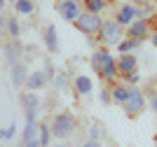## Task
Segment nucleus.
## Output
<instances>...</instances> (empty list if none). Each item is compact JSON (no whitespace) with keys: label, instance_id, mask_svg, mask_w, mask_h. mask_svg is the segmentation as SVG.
Masks as SVG:
<instances>
[{"label":"nucleus","instance_id":"18","mask_svg":"<svg viewBox=\"0 0 157 147\" xmlns=\"http://www.w3.org/2000/svg\"><path fill=\"white\" fill-rule=\"evenodd\" d=\"M14 9L19 14H33L35 12V5H33V0H17V2H14Z\"/></svg>","mask_w":157,"mask_h":147},{"label":"nucleus","instance_id":"15","mask_svg":"<svg viewBox=\"0 0 157 147\" xmlns=\"http://www.w3.org/2000/svg\"><path fill=\"white\" fill-rule=\"evenodd\" d=\"M45 45L49 54H56L59 51V38H56V28L54 26H47L45 28Z\"/></svg>","mask_w":157,"mask_h":147},{"label":"nucleus","instance_id":"17","mask_svg":"<svg viewBox=\"0 0 157 147\" xmlns=\"http://www.w3.org/2000/svg\"><path fill=\"white\" fill-rule=\"evenodd\" d=\"M141 45H143V40L129 38V40H122V42L117 45V51H120V54H131V51L141 49Z\"/></svg>","mask_w":157,"mask_h":147},{"label":"nucleus","instance_id":"34","mask_svg":"<svg viewBox=\"0 0 157 147\" xmlns=\"http://www.w3.org/2000/svg\"><path fill=\"white\" fill-rule=\"evenodd\" d=\"M155 2H157V0H155Z\"/></svg>","mask_w":157,"mask_h":147},{"label":"nucleus","instance_id":"5","mask_svg":"<svg viewBox=\"0 0 157 147\" xmlns=\"http://www.w3.org/2000/svg\"><path fill=\"white\" fill-rule=\"evenodd\" d=\"M143 110H145L143 91L138 89V86H131V96H129V101L124 103V112L127 115H138V112H143Z\"/></svg>","mask_w":157,"mask_h":147},{"label":"nucleus","instance_id":"33","mask_svg":"<svg viewBox=\"0 0 157 147\" xmlns=\"http://www.w3.org/2000/svg\"><path fill=\"white\" fill-rule=\"evenodd\" d=\"M56 147H66V145H56Z\"/></svg>","mask_w":157,"mask_h":147},{"label":"nucleus","instance_id":"21","mask_svg":"<svg viewBox=\"0 0 157 147\" xmlns=\"http://www.w3.org/2000/svg\"><path fill=\"white\" fill-rule=\"evenodd\" d=\"M52 126H45V124H40V138H38V140H40V147H47V145H49V138H52Z\"/></svg>","mask_w":157,"mask_h":147},{"label":"nucleus","instance_id":"8","mask_svg":"<svg viewBox=\"0 0 157 147\" xmlns=\"http://www.w3.org/2000/svg\"><path fill=\"white\" fill-rule=\"evenodd\" d=\"M19 101H21V108L26 110V115L38 117V112H40V98H38V94H33V91L19 94Z\"/></svg>","mask_w":157,"mask_h":147},{"label":"nucleus","instance_id":"20","mask_svg":"<svg viewBox=\"0 0 157 147\" xmlns=\"http://www.w3.org/2000/svg\"><path fill=\"white\" fill-rule=\"evenodd\" d=\"M85 7H87V12H92V14H101L105 7V0H85Z\"/></svg>","mask_w":157,"mask_h":147},{"label":"nucleus","instance_id":"6","mask_svg":"<svg viewBox=\"0 0 157 147\" xmlns=\"http://www.w3.org/2000/svg\"><path fill=\"white\" fill-rule=\"evenodd\" d=\"M59 14L66 21H73V24H75V21L82 17V9H80L78 0H61L59 2Z\"/></svg>","mask_w":157,"mask_h":147},{"label":"nucleus","instance_id":"16","mask_svg":"<svg viewBox=\"0 0 157 147\" xmlns=\"http://www.w3.org/2000/svg\"><path fill=\"white\" fill-rule=\"evenodd\" d=\"M110 94H113V101H115V103H122V105H124V103L129 101V96H131V86L115 84V86L110 89Z\"/></svg>","mask_w":157,"mask_h":147},{"label":"nucleus","instance_id":"26","mask_svg":"<svg viewBox=\"0 0 157 147\" xmlns=\"http://www.w3.org/2000/svg\"><path fill=\"white\" fill-rule=\"evenodd\" d=\"M122 77H124V82H127V84H134V86L141 82V75H138L136 70H134V72H127V75H122Z\"/></svg>","mask_w":157,"mask_h":147},{"label":"nucleus","instance_id":"7","mask_svg":"<svg viewBox=\"0 0 157 147\" xmlns=\"http://www.w3.org/2000/svg\"><path fill=\"white\" fill-rule=\"evenodd\" d=\"M40 138V126L35 122V117L33 115H26V126L21 131V145H26V142H35Z\"/></svg>","mask_w":157,"mask_h":147},{"label":"nucleus","instance_id":"4","mask_svg":"<svg viewBox=\"0 0 157 147\" xmlns=\"http://www.w3.org/2000/svg\"><path fill=\"white\" fill-rule=\"evenodd\" d=\"M75 26H78V31H80V33H85V35H98V33H101V26H103V21H101V17H98V14L82 12V17L75 21Z\"/></svg>","mask_w":157,"mask_h":147},{"label":"nucleus","instance_id":"12","mask_svg":"<svg viewBox=\"0 0 157 147\" xmlns=\"http://www.w3.org/2000/svg\"><path fill=\"white\" fill-rule=\"evenodd\" d=\"M73 89L78 91L80 96H89V94L94 91V82L87 75H78V77H75V82H73Z\"/></svg>","mask_w":157,"mask_h":147},{"label":"nucleus","instance_id":"31","mask_svg":"<svg viewBox=\"0 0 157 147\" xmlns=\"http://www.w3.org/2000/svg\"><path fill=\"white\" fill-rule=\"evenodd\" d=\"M150 0H134V5H148Z\"/></svg>","mask_w":157,"mask_h":147},{"label":"nucleus","instance_id":"11","mask_svg":"<svg viewBox=\"0 0 157 147\" xmlns=\"http://www.w3.org/2000/svg\"><path fill=\"white\" fill-rule=\"evenodd\" d=\"M28 75H31V72L26 70V65H24V63H14L12 65V84H14V86H26Z\"/></svg>","mask_w":157,"mask_h":147},{"label":"nucleus","instance_id":"9","mask_svg":"<svg viewBox=\"0 0 157 147\" xmlns=\"http://www.w3.org/2000/svg\"><path fill=\"white\" fill-rule=\"evenodd\" d=\"M115 21H117L120 26H127V28H129V26L136 21V5H122V7L117 9Z\"/></svg>","mask_w":157,"mask_h":147},{"label":"nucleus","instance_id":"23","mask_svg":"<svg viewBox=\"0 0 157 147\" xmlns=\"http://www.w3.org/2000/svg\"><path fill=\"white\" fill-rule=\"evenodd\" d=\"M148 17H152V7L150 5H136V19H148Z\"/></svg>","mask_w":157,"mask_h":147},{"label":"nucleus","instance_id":"28","mask_svg":"<svg viewBox=\"0 0 157 147\" xmlns=\"http://www.w3.org/2000/svg\"><path fill=\"white\" fill-rule=\"evenodd\" d=\"M150 108H152V112H157V94L150 96Z\"/></svg>","mask_w":157,"mask_h":147},{"label":"nucleus","instance_id":"32","mask_svg":"<svg viewBox=\"0 0 157 147\" xmlns=\"http://www.w3.org/2000/svg\"><path fill=\"white\" fill-rule=\"evenodd\" d=\"M152 47L157 49V33H152Z\"/></svg>","mask_w":157,"mask_h":147},{"label":"nucleus","instance_id":"10","mask_svg":"<svg viewBox=\"0 0 157 147\" xmlns=\"http://www.w3.org/2000/svg\"><path fill=\"white\" fill-rule=\"evenodd\" d=\"M47 79H49V75H47L45 70H35V72H31V75H28L26 89H28V91H38V89H42V86L47 84Z\"/></svg>","mask_w":157,"mask_h":147},{"label":"nucleus","instance_id":"29","mask_svg":"<svg viewBox=\"0 0 157 147\" xmlns=\"http://www.w3.org/2000/svg\"><path fill=\"white\" fill-rule=\"evenodd\" d=\"M82 147H103V145H101L98 140H87V142H85Z\"/></svg>","mask_w":157,"mask_h":147},{"label":"nucleus","instance_id":"3","mask_svg":"<svg viewBox=\"0 0 157 147\" xmlns=\"http://www.w3.org/2000/svg\"><path fill=\"white\" fill-rule=\"evenodd\" d=\"M98 38H101V42H103L105 47H117L120 42H122V26H120L117 21H113V19L103 21Z\"/></svg>","mask_w":157,"mask_h":147},{"label":"nucleus","instance_id":"13","mask_svg":"<svg viewBox=\"0 0 157 147\" xmlns=\"http://www.w3.org/2000/svg\"><path fill=\"white\" fill-rule=\"evenodd\" d=\"M148 33H150V28H148V21H143V19H136L134 24L129 26V38L145 40V38H148Z\"/></svg>","mask_w":157,"mask_h":147},{"label":"nucleus","instance_id":"30","mask_svg":"<svg viewBox=\"0 0 157 147\" xmlns=\"http://www.w3.org/2000/svg\"><path fill=\"white\" fill-rule=\"evenodd\" d=\"M21 147H40V140H35V142H26V145H21Z\"/></svg>","mask_w":157,"mask_h":147},{"label":"nucleus","instance_id":"25","mask_svg":"<svg viewBox=\"0 0 157 147\" xmlns=\"http://www.w3.org/2000/svg\"><path fill=\"white\" fill-rule=\"evenodd\" d=\"M14 133H17V124H10V126H7L5 128V131H2V140H5V142H10V140H12V138H14Z\"/></svg>","mask_w":157,"mask_h":147},{"label":"nucleus","instance_id":"27","mask_svg":"<svg viewBox=\"0 0 157 147\" xmlns=\"http://www.w3.org/2000/svg\"><path fill=\"white\" fill-rule=\"evenodd\" d=\"M110 101H113L110 91H101V103H110Z\"/></svg>","mask_w":157,"mask_h":147},{"label":"nucleus","instance_id":"22","mask_svg":"<svg viewBox=\"0 0 157 147\" xmlns=\"http://www.w3.org/2000/svg\"><path fill=\"white\" fill-rule=\"evenodd\" d=\"M54 84H56V89H68V86H71V79H68V75H66V72H56Z\"/></svg>","mask_w":157,"mask_h":147},{"label":"nucleus","instance_id":"1","mask_svg":"<svg viewBox=\"0 0 157 147\" xmlns=\"http://www.w3.org/2000/svg\"><path fill=\"white\" fill-rule=\"evenodd\" d=\"M92 68L96 70V75L101 77V79H115L120 72V65L117 61H115V56H113L108 49H96L92 54Z\"/></svg>","mask_w":157,"mask_h":147},{"label":"nucleus","instance_id":"19","mask_svg":"<svg viewBox=\"0 0 157 147\" xmlns=\"http://www.w3.org/2000/svg\"><path fill=\"white\" fill-rule=\"evenodd\" d=\"M105 138V128H103V124H92V126H89V140H103Z\"/></svg>","mask_w":157,"mask_h":147},{"label":"nucleus","instance_id":"24","mask_svg":"<svg viewBox=\"0 0 157 147\" xmlns=\"http://www.w3.org/2000/svg\"><path fill=\"white\" fill-rule=\"evenodd\" d=\"M7 33H10L12 38H19V33H21L19 19H7Z\"/></svg>","mask_w":157,"mask_h":147},{"label":"nucleus","instance_id":"2","mask_svg":"<svg viewBox=\"0 0 157 147\" xmlns=\"http://www.w3.org/2000/svg\"><path fill=\"white\" fill-rule=\"evenodd\" d=\"M73 131H75V119H73V115H68V112H59V115H54L52 119V133L56 135V138H71Z\"/></svg>","mask_w":157,"mask_h":147},{"label":"nucleus","instance_id":"14","mask_svg":"<svg viewBox=\"0 0 157 147\" xmlns=\"http://www.w3.org/2000/svg\"><path fill=\"white\" fill-rule=\"evenodd\" d=\"M117 65H120V72H122V75H127V72H134V70H136L138 61H136V56H134V54H120Z\"/></svg>","mask_w":157,"mask_h":147}]
</instances>
